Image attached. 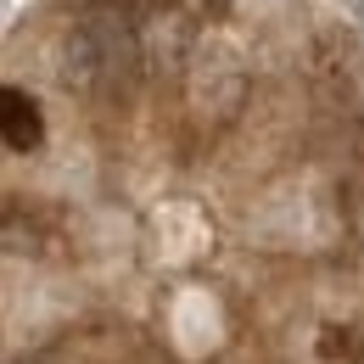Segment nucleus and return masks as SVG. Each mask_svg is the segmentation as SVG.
<instances>
[{"mask_svg": "<svg viewBox=\"0 0 364 364\" xmlns=\"http://www.w3.org/2000/svg\"><path fill=\"white\" fill-rule=\"evenodd\" d=\"M146 62V40L140 23L118 6H95L68 28L62 46V85L85 95H112L135 79V68Z\"/></svg>", "mask_w": 364, "mask_h": 364, "instance_id": "1", "label": "nucleus"}, {"mask_svg": "<svg viewBox=\"0 0 364 364\" xmlns=\"http://www.w3.org/2000/svg\"><path fill=\"white\" fill-rule=\"evenodd\" d=\"M0 140H6V151H17V157L40 151V140H46V112H40V101L28 90H17V85L0 90Z\"/></svg>", "mask_w": 364, "mask_h": 364, "instance_id": "2", "label": "nucleus"}, {"mask_svg": "<svg viewBox=\"0 0 364 364\" xmlns=\"http://www.w3.org/2000/svg\"><path fill=\"white\" fill-rule=\"evenodd\" d=\"M319 359H353V336L336 331V325H325L319 331Z\"/></svg>", "mask_w": 364, "mask_h": 364, "instance_id": "3", "label": "nucleus"}, {"mask_svg": "<svg viewBox=\"0 0 364 364\" xmlns=\"http://www.w3.org/2000/svg\"><path fill=\"white\" fill-rule=\"evenodd\" d=\"M353 6V17H359V34H364V0H348Z\"/></svg>", "mask_w": 364, "mask_h": 364, "instance_id": "4", "label": "nucleus"}]
</instances>
